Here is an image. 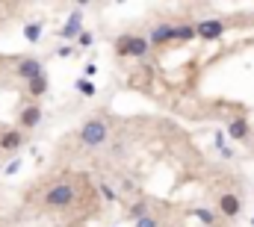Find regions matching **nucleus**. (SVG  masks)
<instances>
[{"mask_svg": "<svg viewBox=\"0 0 254 227\" xmlns=\"http://www.w3.org/2000/svg\"><path fill=\"white\" fill-rule=\"evenodd\" d=\"M80 142L95 148V145H104L107 142V124L104 121H86L80 127Z\"/></svg>", "mask_w": 254, "mask_h": 227, "instance_id": "nucleus-1", "label": "nucleus"}, {"mask_svg": "<svg viewBox=\"0 0 254 227\" xmlns=\"http://www.w3.org/2000/svg\"><path fill=\"white\" fill-rule=\"evenodd\" d=\"M148 39H139V36H122L119 42H116V51L122 54V57H145L148 54Z\"/></svg>", "mask_w": 254, "mask_h": 227, "instance_id": "nucleus-2", "label": "nucleus"}, {"mask_svg": "<svg viewBox=\"0 0 254 227\" xmlns=\"http://www.w3.org/2000/svg\"><path fill=\"white\" fill-rule=\"evenodd\" d=\"M71 201H74V189H71L68 183H60V186H54V189L45 195V204H48V207H57V210L68 207Z\"/></svg>", "mask_w": 254, "mask_h": 227, "instance_id": "nucleus-3", "label": "nucleus"}, {"mask_svg": "<svg viewBox=\"0 0 254 227\" xmlns=\"http://www.w3.org/2000/svg\"><path fill=\"white\" fill-rule=\"evenodd\" d=\"M222 30H225V27H222V21H216V18H213V21H201V24L195 27V33H198L201 39H219Z\"/></svg>", "mask_w": 254, "mask_h": 227, "instance_id": "nucleus-4", "label": "nucleus"}, {"mask_svg": "<svg viewBox=\"0 0 254 227\" xmlns=\"http://www.w3.org/2000/svg\"><path fill=\"white\" fill-rule=\"evenodd\" d=\"M39 74H45L39 59H24V62L18 65V77H24V80H36Z\"/></svg>", "mask_w": 254, "mask_h": 227, "instance_id": "nucleus-5", "label": "nucleus"}, {"mask_svg": "<svg viewBox=\"0 0 254 227\" xmlns=\"http://www.w3.org/2000/svg\"><path fill=\"white\" fill-rule=\"evenodd\" d=\"M169 39H175V27H172V24H160V27L151 33L148 42H151V45H163V42H169Z\"/></svg>", "mask_w": 254, "mask_h": 227, "instance_id": "nucleus-6", "label": "nucleus"}, {"mask_svg": "<svg viewBox=\"0 0 254 227\" xmlns=\"http://www.w3.org/2000/svg\"><path fill=\"white\" fill-rule=\"evenodd\" d=\"M219 207H222V213H225V216H231V219H234V216L240 213V198H237V195H222Z\"/></svg>", "mask_w": 254, "mask_h": 227, "instance_id": "nucleus-7", "label": "nucleus"}, {"mask_svg": "<svg viewBox=\"0 0 254 227\" xmlns=\"http://www.w3.org/2000/svg\"><path fill=\"white\" fill-rule=\"evenodd\" d=\"M60 36H65V39H74V36L80 39V36H83V33H80V12H74V15L68 18V24L63 27V33H60Z\"/></svg>", "mask_w": 254, "mask_h": 227, "instance_id": "nucleus-8", "label": "nucleus"}, {"mask_svg": "<svg viewBox=\"0 0 254 227\" xmlns=\"http://www.w3.org/2000/svg\"><path fill=\"white\" fill-rule=\"evenodd\" d=\"M39 121H42V110H39V107H27V110L21 113V124H24V127H36Z\"/></svg>", "mask_w": 254, "mask_h": 227, "instance_id": "nucleus-9", "label": "nucleus"}, {"mask_svg": "<svg viewBox=\"0 0 254 227\" xmlns=\"http://www.w3.org/2000/svg\"><path fill=\"white\" fill-rule=\"evenodd\" d=\"M21 142H24V139H21V133H18V130H12V133H3V139H0V148H3V151H15Z\"/></svg>", "mask_w": 254, "mask_h": 227, "instance_id": "nucleus-10", "label": "nucleus"}, {"mask_svg": "<svg viewBox=\"0 0 254 227\" xmlns=\"http://www.w3.org/2000/svg\"><path fill=\"white\" fill-rule=\"evenodd\" d=\"M231 136H234V139H246V136H249V124H246V118L231 121Z\"/></svg>", "mask_w": 254, "mask_h": 227, "instance_id": "nucleus-11", "label": "nucleus"}, {"mask_svg": "<svg viewBox=\"0 0 254 227\" xmlns=\"http://www.w3.org/2000/svg\"><path fill=\"white\" fill-rule=\"evenodd\" d=\"M45 89H48V77L45 74H39L36 80H30V92L33 95H45Z\"/></svg>", "mask_w": 254, "mask_h": 227, "instance_id": "nucleus-12", "label": "nucleus"}, {"mask_svg": "<svg viewBox=\"0 0 254 227\" xmlns=\"http://www.w3.org/2000/svg\"><path fill=\"white\" fill-rule=\"evenodd\" d=\"M195 36H198L195 27H175V39H178V42H190Z\"/></svg>", "mask_w": 254, "mask_h": 227, "instance_id": "nucleus-13", "label": "nucleus"}, {"mask_svg": "<svg viewBox=\"0 0 254 227\" xmlns=\"http://www.w3.org/2000/svg\"><path fill=\"white\" fill-rule=\"evenodd\" d=\"M24 36H27L30 42H39V36H42V27H39V24H27V27H24Z\"/></svg>", "mask_w": 254, "mask_h": 227, "instance_id": "nucleus-14", "label": "nucleus"}, {"mask_svg": "<svg viewBox=\"0 0 254 227\" xmlns=\"http://www.w3.org/2000/svg\"><path fill=\"white\" fill-rule=\"evenodd\" d=\"M77 92L86 95V98H92V95H95V86H92L89 80H77Z\"/></svg>", "mask_w": 254, "mask_h": 227, "instance_id": "nucleus-15", "label": "nucleus"}, {"mask_svg": "<svg viewBox=\"0 0 254 227\" xmlns=\"http://www.w3.org/2000/svg\"><path fill=\"white\" fill-rule=\"evenodd\" d=\"M145 210H148V207H145V201H139V204H133V207H130V216L142 222V219H145Z\"/></svg>", "mask_w": 254, "mask_h": 227, "instance_id": "nucleus-16", "label": "nucleus"}, {"mask_svg": "<svg viewBox=\"0 0 254 227\" xmlns=\"http://www.w3.org/2000/svg\"><path fill=\"white\" fill-rule=\"evenodd\" d=\"M195 216H198L204 225H213V213H210V210H195Z\"/></svg>", "mask_w": 254, "mask_h": 227, "instance_id": "nucleus-17", "label": "nucleus"}, {"mask_svg": "<svg viewBox=\"0 0 254 227\" xmlns=\"http://www.w3.org/2000/svg\"><path fill=\"white\" fill-rule=\"evenodd\" d=\"M77 45H80V48H89V45H92V36H89V33H83V36L77 39Z\"/></svg>", "mask_w": 254, "mask_h": 227, "instance_id": "nucleus-18", "label": "nucleus"}, {"mask_svg": "<svg viewBox=\"0 0 254 227\" xmlns=\"http://www.w3.org/2000/svg\"><path fill=\"white\" fill-rule=\"evenodd\" d=\"M136 227H160V225H157L154 219H148V216H145V219H142V222H139V225H136Z\"/></svg>", "mask_w": 254, "mask_h": 227, "instance_id": "nucleus-19", "label": "nucleus"}, {"mask_svg": "<svg viewBox=\"0 0 254 227\" xmlns=\"http://www.w3.org/2000/svg\"><path fill=\"white\" fill-rule=\"evenodd\" d=\"M101 192H104V198H107V201H113V198H116V195H113V189H110V186H101Z\"/></svg>", "mask_w": 254, "mask_h": 227, "instance_id": "nucleus-20", "label": "nucleus"}, {"mask_svg": "<svg viewBox=\"0 0 254 227\" xmlns=\"http://www.w3.org/2000/svg\"><path fill=\"white\" fill-rule=\"evenodd\" d=\"M15 171H18V160H15V163H9V166H6V174H15Z\"/></svg>", "mask_w": 254, "mask_h": 227, "instance_id": "nucleus-21", "label": "nucleus"}]
</instances>
